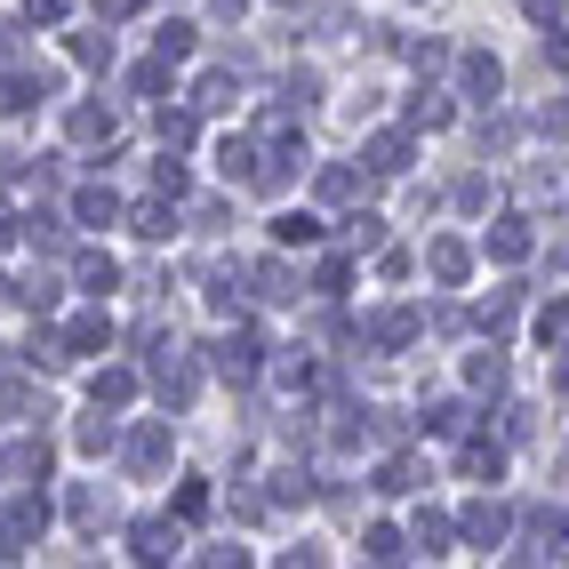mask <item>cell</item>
Segmentation results:
<instances>
[{"instance_id":"cell-1","label":"cell","mask_w":569,"mask_h":569,"mask_svg":"<svg viewBox=\"0 0 569 569\" xmlns=\"http://www.w3.org/2000/svg\"><path fill=\"white\" fill-rule=\"evenodd\" d=\"M0 474H9V482H41L49 474V442H9V449H0Z\"/></svg>"},{"instance_id":"cell-2","label":"cell","mask_w":569,"mask_h":569,"mask_svg":"<svg viewBox=\"0 0 569 569\" xmlns=\"http://www.w3.org/2000/svg\"><path fill=\"white\" fill-rule=\"evenodd\" d=\"M217 370L225 377H257V338H225L217 345Z\"/></svg>"},{"instance_id":"cell-3","label":"cell","mask_w":569,"mask_h":569,"mask_svg":"<svg viewBox=\"0 0 569 569\" xmlns=\"http://www.w3.org/2000/svg\"><path fill=\"white\" fill-rule=\"evenodd\" d=\"M465 538H474V546H506V514H497V506H474V514H465Z\"/></svg>"},{"instance_id":"cell-4","label":"cell","mask_w":569,"mask_h":569,"mask_svg":"<svg viewBox=\"0 0 569 569\" xmlns=\"http://www.w3.org/2000/svg\"><path fill=\"white\" fill-rule=\"evenodd\" d=\"M161 449H169V433H161V425H137V433H128V465H161Z\"/></svg>"},{"instance_id":"cell-5","label":"cell","mask_w":569,"mask_h":569,"mask_svg":"<svg viewBox=\"0 0 569 569\" xmlns=\"http://www.w3.org/2000/svg\"><path fill=\"white\" fill-rule=\"evenodd\" d=\"M105 338H113V329H105V313H81V321H73V338H64V353H96Z\"/></svg>"},{"instance_id":"cell-6","label":"cell","mask_w":569,"mask_h":569,"mask_svg":"<svg viewBox=\"0 0 569 569\" xmlns=\"http://www.w3.org/2000/svg\"><path fill=\"white\" fill-rule=\"evenodd\" d=\"M81 289H89V297H113V289H121L113 257H81Z\"/></svg>"},{"instance_id":"cell-7","label":"cell","mask_w":569,"mask_h":569,"mask_svg":"<svg viewBox=\"0 0 569 569\" xmlns=\"http://www.w3.org/2000/svg\"><path fill=\"white\" fill-rule=\"evenodd\" d=\"M32 89H41V81H24V73H0V113H24V105H32Z\"/></svg>"},{"instance_id":"cell-8","label":"cell","mask_w":569,"mask_h":569,"mask_svg":"<svg viewBox=\"0 0 569 569\" xmlns=\"http://www.w3.org/2000/svg\"><path fill=\"white\" fill-rule=\"evenodd\" d=\"M73 137H81V145H96V137H113V121H105V105H81V113H73Z\"/></svg>"},{"instance_id":"cell-9","label":"cell","mask_w":569,"mask_h":569,"mask_svg":"<svg viewBox=\"0 0 569 569\" xmlns=\"http://www.w3.org/2000/svg\"><path fill=\"white\" fill-rule=\"evenodd\" d=\"M113 217H121V200L89 185V193H81V225H113Z\"/></svg>"},{"instance_id":"cell-10","label":"cell","mask_w":569,"mask_h":569,"mask_svg":"<svg viewBox=\"0 0 569 569\" xmlns=\"http://www.w3.org/2000/svg\"><path fill=\"white\" fill-rule=\"evenodd\" d=\"M465 89H474V96H497V64H489V56H465Z\"/></svg>"},{"instance_id":"cell-11","label":"cell","mask_w":569,"mask_h":569,"mask_svg":"<svg viewBox=\"0 0 569 569\" xmlns=\"http://www.w3.org/2000/svg\"><path fill=\"white\" fill-rule=\"evenodd\" d=\"M128 393H137V377H128V370H105V377H96V410H105V401H128Z\"/></svg>"},{"instance_id":"cell-12","label":"cell","mask_w":569,"mask_h":569,"mask_svg":"<svg viewBox=\"0 0 569 569\" xmlns=\"http://www.w3.org/2000/svg\"><path fill=\"white\" fill-rule=\"evenodd\" d=\"M521 249H529L521 225H497V232H489V257H521Z\"/></svg>"},{"instance_id":"cell-13","label":"cell","mask_w":569,"mask_h":569,"mask_svg":"<svg viewBox=\"0 0 569 569\" xmlns=\"http://www.w3.org/2000/svg\"><path fill=\"white\" fill-rule=\"evenodd\" d=\"M433 273L457 281V273H465V249H457V241H433Z\"/></svg>"},{"instance_id":"cell-14","label":"cell","mask_w":569,"mask_h":569,"mask_svg":"<svg viewBox=\"0 0 569 569\" xmlns=\"http://www.w3.org/2000/svg\"><path fill=\"white\" fill-rule=\"evenodd\" d=\"M377 489H417V465H410V457H385V474H377Z\"/></svg>"},{"instance_id":"cell-15","label":"cell","mask_w":569,"mask_h":569,"mask_svg":"<svg viewBox=\"0 0 569 569\" xmlns=\"http://www.w3.org/2000/svg\"><path fill=\"white\" fill-rule=\"evenodd\" d=\"M370 161H377V169H401V161H410V137H377Z\"/></svg>"},{"instance_id":"cell-16","label":"cell","mask_w":569,"mask_h":569,"mask_svg":"<svg viewBox=\"0 0 569 569\" xmlns=\"http://www.w3.org/2000/svg\"><path fill=\"white\" fill-rule=\"evenodd\" d=\"M161 56H193V32L185 24H161Z\"/></svg>"},{"instance_id":"cell-17","label":"cell","mask_w":569,"mask_h":569,"mask_svg":"<svg viewBox=\"0 0 569 569\" xmlns=\"http://www.w3.org/2000/svg\"><path fill=\"white\" fill-rule=\"evenodd\" d=\"M417 546H449V521L442 514H417Z\"/></svg>"},{"instance_id":"cell-18","label":"cell","mask_w":569,"mask_h":569,"mask_svg":"<svg viewBox=\"0 0 569 569\" xmlns=\"http://www.w3.org/2000/svg\"><path fill=\"white\" fill-rule=\"evenodd\" d=\"M370 554H377V561H393V554H401V529H385V521H377V529H370Z\"/></svg>"},{"instance_id":"cell-19","label":"cell","mask_w":569,"mask_h":569,"mask_svg":"<svg viewBox=\"0 0 569 569\" xmlns=\"http://www.w3.org/2000/svg\"><path fill=\"white\" fill-rule=\"evenodd\" d=\"M521 9H529V17H538L546 32H561V0H521Z\"/></svg>"},{"instance_id":"cell-20","label":"cell","mask_w":569,"mask_h":569,"mask_svg":"<svg viewBox=\"0 0 569 569\" xmlns=\"http://www.w3.org/2000/svg\"><path fill=\"white\" fill-rule=\"evenodd\" d=\"M64 9H73V0H32V17H41V24H56Z\"/></svg>"},{"instance_id":"cell-21","label":"cell","mask_w":569,"mask_h":569,"mask_svg":"<svg viewBox=\"0 0 569 569\" xmlns=\"http://www.w3.org/2000/svg\"><path fill=\"white\" fill-rule=\"evenodd\" d=\"M128 9H137V0H96V17H128Z\"/></svg>"},{"instance_id":"cell-22","label":"cell","mask_w":569,"mask_h":569,"mask_svg":"<svg viewBox=\"0 0 569 569\" xmlns=\"http://www.w3.org/2000/svg\"><path fill=\"white\" fill-rule=\"evenodd\" d=\"M0 56H17V32H9V17H0Z\"/></svg>"},{"instance_id":"cell-23","label":"cell","mask_w":569,"mask_h":569,"mask_svg":"<svg viewBox=\"0 0 569 569\" xmlns=\"http://www.w3.org/2000/svg\"><path fill=\"white\" fill-rule=\"evenodd\" d=\"M217 9H225V17H241V9H249V0H217Z\"/></svg>"},{"instance_id":"cell-24","label":"cell","mask_w":569,"mask_h":569,"mask_svg":"<svg viewBox=\"0 0 569 569\" xmlns=\"http://www.w3.org/2000/svg\"><path fill=\"white\" fill-rule=\"evenodd\" d=\"M0 241H9V217H0Z\"/></svg>"}]
</instances>
